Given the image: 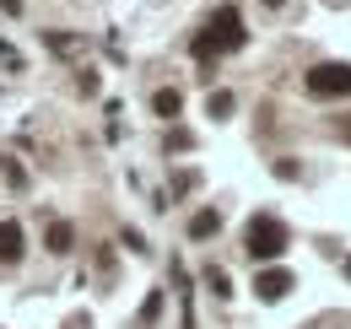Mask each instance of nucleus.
Returning <instances> with one entry per match:
<instances>
[{
	"label": "nucleus",
	"instance_id": "9d476101",
	"mask_svg": "<svg viewBox=\"0 0 351 329\" xmlns=\"http://www.w3.org/2000/svg\"><path fill=\"white\" fill-rule=\"evenodd\" d=\"M206 287L217 291V297H232V281H227V270H217V265H206Z\"/></svg>",
	"mask_w": 351,
	"mask_h": 329
},
{
	"label": "nucleus",
	"instance_id": "423d86ee",
	"mask_svg": "<svg viewBox=\"0 0 351 329\" xmlns=\"http://www.w3.org/2000/svg\"><path fill=\"white\" fill-rule=\"evenodd\" d=\"M152 114L173 124L178 114H184V92H178V86H162V92H152Z\"/></svg>",
	"mask_w": 351,
	"mask_h": 329
},
{
	"label": "nucleus",
	"instance_id": "f03ea898",
	"mask_svg": "<svg viewBox=\"0 0 351 329\" xmlns=\"http://www.w3.org/2000/svg\"><path fill=\"white\" fill-rule=\"evenodd\" d=\"M292 243V227L281 221V216H270V210H254L249 216V227H243V248L254 254V259H281Z\"/></svg>",
	"mask_w": 351,
	"mask_h": 329
},
{
	"label": "nucleus",
	"instance_id": "9b49d317",
	"mask_svg": "<svg viewBox=\"0 0 351 329\" xmlns=\"http://www.w3.org/2000/svg\"><path fill=\"white\" fill-rule=\"evenodd\" d=\"M157 313H162V291H152V297H146V308H141V324H152Z\"/></svg>",
	"mask_w": 351,
	"mask_h": 329
},
{
	"label": "nucleus",
	"instance_id": "f3484780",
	"mask_svg": "<svg viewBox=\"0 0 351 329\" xmlns=\"http://www.w3.org/2000/svg\"><path fill=\"white\" fill-rule=\"evenodd\" d=\"M265 5H270V11H276V5H281V0H265Z\"/></svg>",
	"mask_w": 351,
	"mask_h": 329
},
{
	"label": "nucleus",
	"instance_id": "6e6552de",
	"mask_svg": "<svg viewBox=\"0 0 351 329\" xmlns=\"http://www.w3.org/2000/svg\"><path fill=\"white\" fill-rule=\"evenodd\" d=\"M217 227H221V210H195V221H189V238L200 243V238H217Z\"/></svg>",
	"mask_w": 351,
	"mask_h": 329
},
{
	"label": "nucleus",
	"instance_id": "1a4fd4ad",
	"mask_svg": "<svg viewBox=\"0 0 351 329\" xmlns=\"http://www.w3.org/2000/svg\"><path fill=\"white\" fill-rule=\"evenodd\" d=\"M232 108H238L232 92H211V119H232Z\"/></svg>",
	"mask_w": 351,
	"mask_h": 329
},
{
	"label": "nucleus",
	"instance_id": "7ed1b4c3",
	"mask_svg": "<svg viewBox=\"0 0 351 329\" xmlns=\"http://www.w3.org/2000/svg\"><path fill=\"white\" fill-rule=\"evenodd\" d=\"M303 86L313 97H330V103H335V97H351V65L346 60H319L303 76Z\"/></svg>",
	"mask_w": 351,
	"mask_h": 329
},
{
	"label": "nucleus",
	"instance_id": "0eeeda50",
	"mask_svg": "<svg viewBox=\"0 0 351 329\" xmlns=\"http://www.w3.org/2000/svg\"><path fill=\"white\" fill-rule=\"evenodd\" d=\"M44 248L49 254H71V248H76V227H71V221H49Z\"/></svg>",
	"mask_w": 351,
	"mask_h": 329
},
{
	"label": "nucleus",
	"instance_id": "dca6fc26",
	"mask_svg": "<svg viewBox=\"0 0 351 329\" xmlns=\"http://www.w3.org/2000/svg\"><path fill=\"white\" fill-rule=\"evenodd\" d=\"M341 135H346V141H351V114H346V124H341Z\"/></svg>",
	"mask_w": 351,
	"mask_h": 329
},
{
	"label": "nucleus",
	"instance_id": "f257e3e1",
	"mask_svg": "<svg viewBox=\"0 0 351 329\" xmlns=\"http://www.w3.org/2000/svg\"><path fill=\"white\" fill-rule=\"evenodd\" d=\"M243 38H249V27H243V11H238V5H217V11L200 22V33L189 38V54H195L200 65H211V60H221V54L243 49Z\"/></svg>",
	"mask_w": 351,
	"mask_h": 329
},
{
	"label": "nucleus",
	"instance_id": "a211bd4d",
	"mask_svg": "<svg viewBox=\"0 0 351 329\" xmlns=\"http://www.w3.org/2000/svg\"><path fill=\"white\" fill-rule=\"evenodd\" d=\"M346 281H351V259H346Z\"/></svg>",
	"mask_w": 351,
	"mask_h": 329
},
{
	"label": "nucleus",
	"instance_id": "39448f33",
	"mask_svg": "<svg viewBox=\"0 0 351 329\" xmlns=\"http://www.w3.org/2000/svg\"><path fill=\"white\" fill-rule=\"evenodd\" d=\"M27 254V232H22V221H0V265H16Z\"/></svg>",
	"mask_w": 351,
	"mask_h": 329
},
{
	"label": "nucleus",
	"instance_id": "20e7f679",
	"mask_svg": "<svg viewBox=\"0 0 351 329\" xmlns=\"http://www.w3.org/2000/svg\"><path fill=\"white\" fill-rule=\"evenodd\" d=\"M292 287H298V276H292V270H281V265H265L260 276H254V297H260V302H281Z\"/></svg>",
	"mask_w": 351,
	"mask_h": 329
},
{
	"label": "nucleus",
	"instance_id": "ddd939ff",
	"mask_svg": "<svg viewBox=\"0 0 351 329\" xmlns=\"http://www.w3.org/2000/svg\"><path fill=\"white\" fill-rule=\"evenodd\" d=\"M189 146H195V141H189L184 130H173V135H168V151H189Z\"/></svg>",
	"mask_w": 351,
	"mask_h": 329
},
{
	"label": "nucleus",
	"instance_id": "f8f14e48",
	"mask_svg": "<svg viewBox=\"0 0 351 329\" xmlns=\"http://www.w3.org/2000/svg\"><path fill=\"white\" fill-rule=\"evenodd\" d=\"M0 173H5V184H27V173H22V167L11 162V157H5V162H0Z\"/></svg>",
	"mask_w": 351,
	"mask_h": 329
},
{
	"label": "nucleus",
	"instance_id": "4468645a",
	"mask_svg": "<svg viewBox=\"0 0 351 329\" xmlns=\"http://www.w3.org/2000/svg\"><path fill=\"white\" fill-rule=\"evenodd\" d=\"M0 65H11V71H16V65H22V60H16V49H5V43H0Z\"/></svg>",
	"mask_w": 351,
	"mask_h": 329
},
{
	"label": "nucleus",
	"instance_id": "2eb2a0df",
	"mask_svg": "<svg viewBox=\"0 0 351 329\" xmlns=\"http://www.w3.org/2000/svg\"><path fill=\"white\" fill-rule=\"evenodd\" d=\"M0 11H5V16H16V11H22V0H0Z\"/></svg>",
	"mask_w": 351,
	"mask_h": 329
}]
</instances>
